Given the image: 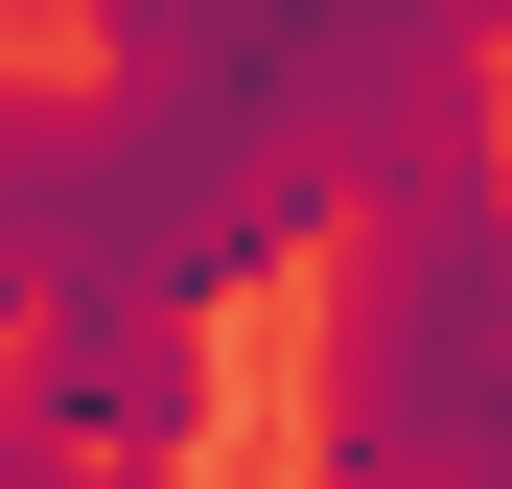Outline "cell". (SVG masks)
Listing matches in <instances>:
<instances>
[{"instance_id":"1","label":"cell","mask_w":512,"mask_h":489,"mask_svg":"<svg viewBox=\"0 0 512 489\" xmlns=\"http://www.w3.org/2000/svg\"><path fill=\"white\" fill-rule=\"evenodd\" d=\"M94 94H140L256 210L350 233L373 163L489 94V47H466V0H94Z\"/></svg>"},{"instance_id":"2","label":"cell","mask_w":512,"mask_h":489,"mask_svg":"<svg viewBox=\"0 0 512 489\" xmlns=\"http://www.w3.org/2000/svg\"><path fill=\"white\" fill-rule=\"evenodd\" d=\"M0 420L70 443V466H187L210 489V443L256 420V396H233V350L187 303H94V326H24V350H0Z\"/></svg>"},{"instance_id":"3","label":"cell","mask_w":512,"mask_h":489,"mask_svg":"<svg viewBox=\"0 0 512 489\" xmlns=\"http://www.w3.org/2000/svg\"><path fill=\"white\" fill-rule=\"evenodd\" d=\"M0 489H187V466H70V443H24V420H0Z\"/></svg>"},{"instance_id":"4","label":"cell","mask_w":512,"mask_h":489,"mask_svg":"<svg viewBox=\"0 0 512 489\" xmlns=\"http://www.w3.org/2000/svg\"><path fill=\"white\" fill-rule=\"evenodd\" d=\"M443 489H512V373H489V420H466V466H443Z\"/></svg>"},{"instance_id":"5","label":"cell","mask_w":512,"mask_h":489,"mask_svg":"<svg viewBox=\"0 0 512 489\" xmlns=\"http://www.w3.org/2000/svg\"><path fill=\"white\" fill-rule=\"evenodd\" d=\"M466 47H512V0H466Z\"/></svg>"}]
</instances>
